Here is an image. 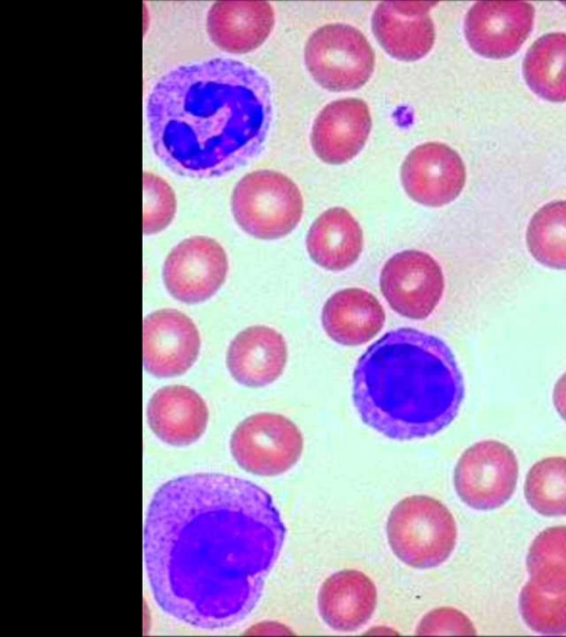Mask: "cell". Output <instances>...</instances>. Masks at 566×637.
<instances>
[{"label": "cell", "instance_id": "27", "mask_svg": "<svg viewBox=\"0 0 566 637\" xmlns=\"http://www.w3.org/2000/svg\"><path fill=\"white\" fill-rule=\"evenodd\" d=\"M144 215L145 234H155L172 221L176 212V197L171 187L161 177L144 173Z\"/></svg>", "mask_w": 566, "mask_h": 637}, {"label": "cell", "instance_id": "28", "mask_svg": "<svg viewBox=\"0 0 566 637\" xmlns=\"http://www.w3.org/2000/svg\"><path fill=\"white\" fill-rule=\"evenodd\" d=\"M418 635H474L471 620L460 610L440 607L426 614L417 627Z\"/></svg>", "mask_w": 566, "mask_h": 637}, {"label": "cell", "instance_id": "18", "mask_svg": "<svg viewBox=\"0 0 566 637\" xmlns=\"http://www.w3.org/2000/svg\"><path fill=\"white\" fill-rule=\"evenodd\" d=\"M208 417L202 397L182 385L161 387L147 406L150 429L161 441L172 446L197 441L207 428Z\"/></svg>", "mask_w": 566, "mask_h": 637}, {"label": "cell", "instance_id": "7", "mask_svg": "<svg viewBox=\"0 0 566 637\" xmlns=\"http://www.w3.org/2000/svg\"><path fill=\"white\" fill-rule=\"evenodd\" d=\"M230 450L245 471L275 477L298 461L303 436L289 418L274 413H258L237 426L231 435Z\"/></svg>", "mask_w": 566, "mask_h": 637}, {"label": "cell", "instance_id": "29", "mask_svg": "<svg viewBox=\"0 0 566 637\" xmlns=\"http://www.w3.org/2000/svg\"><path fill=\"white\" fill-rule=\"evenodd\" d=\"M553 401L557 413L566 421V373L555 384Z\"/></svg>", "mask_w": 566, "mask_h": 637}, {"label": "cell", "instance_id": "5", "mask_svg": "<svg viewBox=\"0 0 566 637\" xmlns=\"http://www.w3.org/2000/svg\"><path fill=\"white\" fill-rule=\"evenodd\" d=\"M231 210L243 231L256 239L274 240L296 228L303 215V198L285 175L255 170L237 182Z\"/></svg>", "mask_w": 566, "mask_h": 637}, {"label": "cell", "instance_id": "1", "mask_svg": "<svg viewBox=\"0 0 566 637\" xmlns=\"http://www.w3.org/2000/svg\"><path fill=\"white\" fill-rule=\"evenodd\" d=\"M285 526L258 484L222 473L171 479L155 492L144 528L154 598L171 617L218 629L256 606Z\"/></svg>", "mask_w": 566, "mask_h": 637}, {"label": "cell", "instance_id": "12", "mask_svg": "<svg viewBox=\"0 0 566 637\" xmlns=\"http://www.w3.org/2000/svg\"><path fill=\"white\" fill-rule=\"evenodd\" d=\"M407 195L427 207L453 201L465 184V167L459 154L442 143H424L406 157L400 170Z\"/></svg>", "mask_w": 566, "mask_h": 637}, {"label": "cell", "instance_id": "21", "mask_svg": "<svg viewBox=\"0 0 566 637\" xmlns=\"http://www.w3.org/2000/svg\"><path fill=\"white\" fill-rule=\"evenodd\" d=\"M363 230L353 215L342 207L321 213L312 223L306 248L311 259L331 271L353 265L363 251Z\"/></svg>", "mask_w": 566, "mask_h": 637}, {"label": "cell", "instance_id": "23", "mask_svg": "<svg viewBox=\"0 0 566 637\" xmlns=\"http://www.w3.org/2000/svg\"><path fill=\"white\" fill-rule=\"evenodd\" d=\"M526 244L541 264L566 270V200L545 203L531 218Z\"/></svg>", "mask_w": 566, "mask_h": 637}, {"label": "cell", "instance_id": "9", "mask_svg": "<svg viewBox=\"0 0 566 637\" xmlns=\"http://www.w3.org/2000/svg\"><path fill=\"white\" fill-rule=\"evenodd\" d=\"M380 291L399 315L420 321L439 304L444 290L440 264L428 253L405 250L394 254L381 269Z\"/></svg>", "mask_w": 566, "mask_h": 637}, {"label": "cell", "instance_id": "22", "mask_svg": "<svg viewBox=\"0 0 566 637\" xmlns=\"http://www.w3.org/2000/svg\"><path fill=\"white\" fill-rule=\"evenodd\" d=\"M523 75L528 87L551 102H566V33L538 38L527 50Z\"/></svg>", "mask_w": 566, "mask_h": 637}, {"label": "cell", "instance_id": "14", "mask_svg": "<svg viewBox=\"0 0 566 637\" xmlns=\"http://www.w3.org/2000/svg\"><path fill=\"white\" fill-rule=\"evenodd\" d=\"M436 2L384 1L371 17V30L381 48L400 61H417L432 49L436 31L429 11Z\"/></svg>", "mask_w": 566, "mask_h": 637}, {"label": "cell", "instance_id": "8", "mask_svg": "<svg viewBox=\"0 0 566 637\" xmlns=\"http://www.w3.org/2000/svg\"><path fill=\"white\" fill-rule=\"evenodd\" d=\"M518 464L511 448L496 440H483L468 448L454 469L459 498L475 510H493L513 495Z\"/></svg>", "mask_w": 566, "mask_h": 637}, {"label": "cell", "instance_id": "10", "mask_svg": "<svg viewBox=\"0 0 566 637\" xmlns=\"http://www.w3.org/2000/svg\"><path fill=\"white\" fill-rule=\"evenodd\" d=\"M228 273L227 253L214 239L195 236L179 242L167 255L163 280L167 291L184 303L210 299Z\"/></svg>", "mask_w": 566, "mask_h": 637}, {"label": "cell", "instance_id": "6", "mask_svg": "<svg viewBox=\"0 0 566 637\" xmlns=\"http://www.w3.org/2000/svg\"><path fill=\"white\" fill-rule=\"evenodd\" d=\"M304 60L312 77L333 92L361 87L375 67L374 50L365 35L344 23L314 31L305 44Z\"/></svg>", "mask_w": 566, "mask_h": 637}, {"label": "cell", "instance_id": "17", "mask_svg": "<svg viewBox=\"0 0 566 637\" xmlns=\"http://www.w3.org/2000/svg\"><path fill=\"white\" fill-rule=\"evenodd\" d=\"M287 359L286 343L277 331L255 325L241 331L231 341L227 366L239 384L263 387L276 380Z\"/></svg>", "mask_w": 566, "mask_h": 637}, {"label": "cell", "instance_id": "20", "mask_svg": "<svg viewBox=\"0 0 566 637\" xmlns=\"http://www.w3.org/2000/svg\"><path fill=\"white\" fill-rule=\"evenodd\" d=\"M385 311L368 291L347 288L335 292L325 302L322 325L336 343L357 346L373 340L382 328Z\"/></svg>", "mask_w": 566, "mask_h": 637}, {"label": "cell", "instance_id": "2", "mask_svg": "<svg viewBox=\"0 0 566 637\" xmlns=\"http://www.w3.org/2000/svg\"><path fill=\"white\" fill-rule=\"evenodd\" d=\"M271 121L266 77L226 58L168 71L147 101L156 156L171 171L191 178L223 176L255 158Z\"/></svg>", "mask_w": 566, "mask_h": 637}, {"label": "cell", "instance_id": "16", "mask_svg": "<svg viewBox=\"0 0 566 637\" xmlns=\"http://www.w3.org/2000/svg\"><path fill=\"white\" fill-rule=\"evenodd\" d=\"M274 21V11L266 1H219L208 11L207 32L219 49L243 54L268 39Z\"/></svg>", "mask_w": 566, "mask_h": 637}, {"label": "cell", "instance_id": "19", "mask_svg": "<svg viewBox=\"0 0 566 637\" xmlns=\"http://www.w3.org/2000/svg\"><path fill=\"white\" fill-rule=\"evenodd\" d=\"M377 604L374 582L357 570H343L321 585L317 607L322 619L336 631H355L371 618Z\"/></svg>", "mask_w": 566, "mask_h": 637}, {"label": "cell", "instance_id": "26", "mask_svg": "<svg viewBox=\"0 0 566 637\" xmlns=\"http://www.w3.org/2000/svg\"><path fill=\"white\" fill-rule=\"evenodd\" d=\"M518 607L524 622L534 631L566 634V591L551 594L530 581L521 591Z\"/></svg>", "mask_w": 566, "mask_h": 637}, {"label": "cell", "instance_id": "4", "mask_svg": "<svg viewBox=\"0 0 566 637\" xmlns=\"http://www.w3.org/2000/svg\"><path fill=\"white\" fill-rule=\"evenodd\" d=\"M387 539L394 554L413 568H433L451 555L457 542L452 513L429 495L399 501L387 520Z\"/></svg>", "mask_w": 566, "mask_h": 637}, {"label": "cell", "instance_id": "15", "mask_svg": "<svg viewBox=\"0 0 566 637\" xmlns=\"http://www.w3.org/2000/svg\"><path fill=\"white\" fill-rule=\"evenodd\" d=\"M370 129V112L363 100H336L316 116L311 144L323 161L339 165L353 159L363 149Z\"/></svg>", "mask_w": 566, "mask_h": 637}, {"label": "cell", "instance_id": "11", "mask_svg": "<svg viewBox=\"0 0 566 637\" xmlns=\"http://www.w3.org/2000/svg\"><path fill=\"white\" fill-rule=\"evenodd\" d=\"M534 13V7L525 1L475 2L464 19L465 39L484 58H509L531 33Z\"/></svg>", "mask_w": 566, "mask_h": 637}, {"label": "cell", "instance_id": "24", "mask_svg": "<svg viewBox=\"0 0 566 637\" xmlns=\"http://www.w3.org/2000/svg\"><path fill=\"white\" fill-rule=\"evenodd\" d=\"M531 581L542 591H566V526H552L533 541L526 557Z\"/></svg>", "mask_w": 566, "mask_h": 637}, {"label": "cell", "instance_id": "13", "mask_svg": "<svg viewBox=\"0 0 566 637\" xmlns=\"http://www.w3.org/2000/svg\"><path fill=\"white\" fill-rule=\"evenodd\" d=\"M200 351V334L186 314L164 309L144 320L143 359L145 369L156 377H174L187 372Z\"/></svg>", "mask_w": 566, "mask_h": 637}, {"label": "cell", "instance_id": "3", "mask_svg": "<svg viewBox=\"0 0 566 637\" xmlns=\"http://www.w3.org/2000/svg\"><path fill=\"white\" fill-rule=\"evenodd\" d=\"M463 397V377L450 347L410 327L374 342L353 374V401L361 420L395 440L438 434L453 421Z\"/></svg>", "mask_w": 566, "mask_h": 637}, {"label": "cell", "instance_id": "25", "mask_svg": "<svg viewBox=\"0 0 566 637\" xmlns=\"http://www.w3.org/2000/svg\"><path fill=\"white\" fill-rule=\"evenodd\" d=\"M524 493L539 514L566 515V458L548 457L536 462L527 472Z\"/></svg>", "mask_w": 566, "mask_h": 637}]
</instances>
